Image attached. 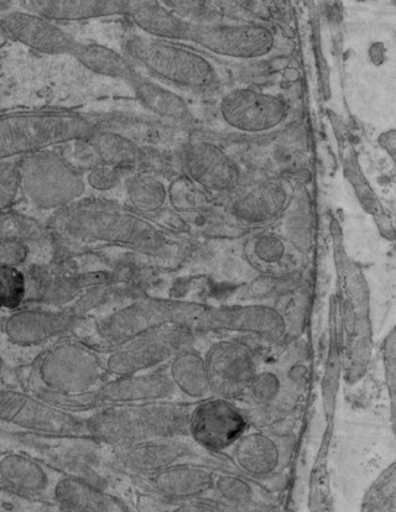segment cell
<instances>
[{
    "label": "cell",
    "mask_w": 396,
    "mask_h": 512,
    "mask_svg": "<svg viewBox=\"0 0 396 512\" xmlns=\"http://www.w3.org/2000/svg\"><path fill=\"white\" fill-rule=\"evenodd\" d=\"M56 227L72 239L122 245L148 255L164 253L169 245L160 229L147 219L102 202L66 207L57 216Z\"/></svg>",
    "instance_id": "6da1fadb"
},
{
    "label": "cell",
    "mask_w": 396,
    "mask_h": 512,
    "mask_svg": "<svg viewBox=\"0 0 396 512\" xmlns=\"http://www.w3.org/2000/svg\"><path fill=\"white\" fill-rule=\"evenodd\" d=\"M96 125L77 114L41 113L0 118V160L48 146L90 139Z\"/></svg>",
    "instance_id": "7a4b0ae2"
},
{
    "label": "cell",
    "mask_w": 396,
    "mask_h": 512,
    "mask_svg": "<svg viewBox=\"0 0 396 512\" xmlns=\"http://www.w3.org/2000/svg\"><path fill=\"white\" fill-rule=\"evenodd\" d=\"M201 305L169 300L140 299L118 308L97 322L98 336L113 347L168 326L194 331Z\"/></svg>",
    "instance_id": "3957f363"
},
{
    "label": "cell",
    "mask_w": 396,
    "mask_h": 512,
    "mask_svg": "<svg viewBox=\"0 0 396 512\" xmlns=\"http://www.w3.org/2000/svg\"><path fill=\"white\" fill-rule=\"evenodd\" d=\"M127 56L150 75L187 90L205 91L218 81L215 66L198 54L170 41L135 38L129 40Z\"/></svg>",
    "instance_id": "277c9868"
},
{
    "label": "cell",
    "mask_w": 396,
    "mask_h": 512,
    "mask_svg": "<svg viewBox=\"0 0 396 512\" xmlns=\"http://www.w3.org/2000/svg\"><path fill=\"white\" fill-rule=\"evenodd\" d=\"M19 171L24 195L45 210L74 205L85 192V181L75 167L50 151L26 156Z\"/></svg>",
    "instance_id": "5b68a950"
},
{
    "label": "cell",
    "mask_w": 396,
    "mask_h": 512,
    "mask_svg": "<svg viewBox=\"0 0 396 512\" xmlns=\"http://www.w3.org/2000/svg\"><path fill=\"white\" fill-rule=\"evenodd\" d=\"M192 336L194 332L181 327L155 329L116 347L107 358V372L119 378L159 369L180 350L191 346Z\"/></svg>",
    "instance_id": "8992f818"
},
{
    "label": "cell",
    "mask_w": 396,
    "mask_h": 512,
    "mask_svg": "<svg viewBox=\"0 0 396 512\" xmlns=\"http://www.w3.org/2000/svg\"><path fill=\"white\" fill-rule=\"evenodd\" d=\"M190 43L227 59L257 60L273 51L275 39L267 26L253 23L191 22Z\"/></svg>",
    "instance_id": "52a82bcc"
},
{
    "label": "cell",
    "mask_w": 396,
    "mask_h": 512,
    "mask_svg": "<svg viewBox=\"0 0 396 512\" xmlns=\"http://www.w3.org/2000/svg\"><path fill=\"white\" fill-rule=\"evenodd\" d=\"M247 412L233 400L212 396L191 409L189 436L212 454L226 452L248 431Z\"/></svg>",
    "instance_id": "ba28073f"
},
{
    "label": "cell",
    "mask_w": 396,
    "mask_h": 512,
    "mask_svg": "<svg viewBox=\"0 0 396 512\" xmlns=\"http://www.w3.org/2000/svg\"><path fill=\"white\" fill-rule=\"evenodd\" d=\"M101 360L90 349L76 343H62L49 350L40 363V376L50 391L85 394L102 378Z\"/></svg>",
    "instance_id": "9c48e42d"
},
{
    "label": "cell",
    "mask_w": 396,
    "mask_h": 512,
    "mask_svg": "<svg viewBox=\"0 0 396 512\" xmlns=\"http://www.w3.org/2000/svg\"><path fill=\"white\" fill-rule=\"evenodd\" d=\"M288 329L284 313L264 303L206 307L200 325V331L238 333L269 344L283 341Z\"/></svg>",
    "instance_id": "30bf717a"
},
{
    "label": "cell",
    "mask_w": 396,
    "mask_h": 512,
    "mask_svg": "<svg viewBox=\"0 0 396 512\" xmlns=\"http://www.w3.org/2000/svg\"><path fill=\"white\" fill-rule=\"evenodd\" d=\"M205 359L215 396L233 401L246 396L249 384L258 373L252 350L237 341L223 339L212 344Z\"/></svg>",
    "instance_id": "8fae6325"
},
{
    "label": "cell",
    "mask_w": 396,
    "mask_h": 512,
    "mask_svg": "<svg viewBox=\"0 0 396 512\" xmlns=\"http://www.w3.org/2000/svg\"><path fill=\"white\" fill-rule=\"evenodd\" d=\"M0 420L56 436L86 433V422L28 395L0 390Z\"/></svg>",
    "instance_id": "7c38bea8"
},
{
    "label": "cell",
    "mask_w": 396,
    "mask_h": 512,
    "mask_svg": "<svg viewBox=\"0 0 396 512\" xmlns=\"http://www.w3.org/2000/svg\"><path fill=\"white\" fill-rule=\"evenodd\" d=\"M223 122L237 132L263 134L283 122L286 107L280 98L249 88L224 94L220 103Z\"/></svg>",
    "instance_id": "4fadbf2b"
},
{
    "label": "cell",
    "mask_w": 396,
    "mask_h": 512,
    "mask_svg": "<svg viewBox=\"0 0 396 512\" xmlns=\"http://www.w3.org/2000/svg\"><path fill=\"white\" fill-rule=\"evenodd\" d=\"M182 167L187 179L207 192H233L241 184L242 172L236 161L210 141L196 140L187 145Z\"/></svg>",
    "instance_id": "5bb4252c"
},
{
    "label": "cell",
    "mask_w": 396,
    "mask_h": 512,
    "mask_svg": "<svg viewBox=\"0 0 396 512\" xmlns=\"http://www.w3.org/2000/svg\"><path fill=\"white\" fill-rule=\"evenodd\" d=\"M229 451L233 466L252 480L273 477L283 466L286 456L281 437L263 430L247 431Z\"/></svg>",
    "instance_id": "9a60e30c"
},
{
    "label": "cell",
    "mask_w": 396,
    "mask_h": 512,
    "mask_svg": "<svg viewBox=\"0 0 396 512\" xmlns=\"http://www.w3.org/2000/svg\"><path fill=\"white\" fill-rule=\"evenodd\" d=\"M196 456L194 447L177 441V438H155L117 447L118 462L129 472L145 477L175 464L189 462Z\"/></svg>",
    "instance_id": "2e32d148"
},
{
    "label": "cell",
    "mask_w": 396,
    "mask_h": 512,
    "mask_svg": "<svg viewBox=\"0 0 396 512\" xmlns=\"http://www.w3.org/2000/svg\"><path fill=\"white\" fill-rule=\"evenodd\" d=\"M216 474L206 466L185 462L148 475L147 483L166 503L182 504L212 493Z\"/></svg>",
    "instance_id": "e0dca14e"
},
{
    "label": "cell",
    "mask_w": 396,
    "mask_h": 512,
    "mask_svg": "<svg viewBox=\"0 0 396 512\" xmlns=\"http://www.w3.org/2000/svg\"><path fill=\"white\" fill-rule=\"evenodd\" d=\"M104 404L139 405L173 399L176 389L166 369H154L109 381L98 389Z\"/></svg>",
    "instance_id": "ac0fdd59"
},
{
    "label": "cell",
    "mask_w": 396,
    "mask_h": 512,
    "mask_svg": "<svg viewBox=\"0 0 396 512\" xmlns=\"http://www.w3.org/2000/svg\"><path fill=\"white\" fill-rule=\"evenodd\" d=\"M288 203V190L283 182L269 179L258 182L234 197L228 212L239 223L263 226L274 221Z\"/></svg>",
    "instance_id": "d6986e66"
},
{
    "label": "cell",
    "mask_w": 396,
    "mask_h": 512,
    "mask_svg": "<svg viewBox=\"0 0 396 512\" xmlns=\"http://www.w3.org/2000/svg\"><path fill=\"white\" fill-rule=\"evenodd\" d=\"M130 406L137 441L189 435L191 409L185 405L168 400Z\"/></svg>",
    "instance_id": "ffe728a7"
},
{
    "label": "cell",
    "mask_w": 396,
    "mask_h": 512,
    "mask_svg": "<svg viewBox=\"0 0 396 512\" xmlns=\"http://www.w3.org/2000/svg\"><path fill=\"white\" fill-rule=\"evenodd\" d=\"M78 317L71 308L59 311L25 310L5 323V333L17 344L31 346L61 336L76 325Z\"/></svg>",
    "instance_id": "44dd1931"
},
{
    "label": "cell",
    "mask_w": 396,
    "mask_h": 512,
    "mask_svg": "<svg viewBox=\"0 0 396 512\" xmlns=\"http://www.w3.org/2000/svg\"><path fill=\"white\" fill-rule=\"evenodd\" d=\"M116 276L109 273H90L83 275H60L34 273L31 284L26 286V296L43 305L64 306L75 301L83 291L93 286L112 284Z\"/></svg>",
    "instance_id": "7402d4cb"
},
{
    "label": "cell",
    "mask_w": 396,
    "mask_h": 512,
    "mask_svg": "<svg viewBox=\"0 0 396 512\" xmlns=\"http://www.w3.org/2000/svg\"><path fill=\"white\" fill-rule=\"evenodd\" d=\"M0 29L34 50L48 54H74L78 45L71 36L49 20L31 14L9 15L0 23Z\"/></svg>",
    "instance_id": "603a6c76"
},
{
    "label": "cell",
    "mask_w": 396,
    "mask_h": 512,
    "mask_svg": "<svg viewBox=\"0 0 396 512\" xmlns=\"http://www.w3.org/2000/svg\"><path fill=\"white\" fill-rule=\"evenodd\" d=\"M129 2L109 0H45V2H24L23 7L46 20L78 22L103 17H127Z\"/></svg>",
    "instance_id": "cb8c5ba5"
},
{
    "label": "cell",
    "mask_w": 396,
    "mask_h": 512,
    "mask_svg": "<svg viewBox=\"0 0 396 512\" xmlns=\"http://www.w3.org/2000/svg\"><path fill=\"white\" fill-rule=\"evenodd\" d=\"M127 17L151 39L189 40L191 22L159 2H129Z\"/></svg>",
    "instance_id": "d4e9b609"
},
{
    "label": "cell",
    "mask_w": 396,
    "mask_h": 512,
    "mask_svg": "<svg viewBox=\"0 0 396 512\" xmlns=\"http://www.w3.org/2000/svg\"><path fill=\"white\" fill-rule=\"evenodd\" d=\"M176 393L192 401H202L213 394L210 376L206 365L205 355H202L194 347L189 346L175 355L166 365Z\"/></svg>",
    "instance_id": "484cf974"
},
{
    "label": "cell",
    "mask_w": 396,
    "mask_h": 512,
    "mask_svg": "<svg viewBox=\"0 0 396 512\" xmlns=\"http://www.w3.org/2000/svg\"><path fill=\"white\" fill-rule=\"evenodd\" d=\"M55 499L65 511L99 512L127 511L122 500L108 494L106 489L88 480L74 477L64 478L56 485Z\"/></svg>",
    "instance_id": "4316f807"
},
{
    "label": "cell",
    "mask_w": 396,
    "mask_h": 512,
    "mask_svg": "<svg viewBox=\"0 0 396 512\" xmlns=\"http://www.w3.org/2000/svg\"><path fill=\"white\" fill-rule=\"evenodd\" d=\"M86 422V433L93 440L122 447L137 442L132 406L111 405L96 412Z\"/></svg>",
    "instance_id": "83f0119b"
},
{
    "label": "cell",
    "mask_w": 396,
    "mask_h": 512,
    "mask_svg": "<svg viewBox=\"0 0 396 512\" xmlns=\"http://www.w3.org/2000/svg\"><path fill=\"white\" fill-rule=\"evenodd\" d=\"M129 85L133 88L135 98L158 116L176 120L190 117L189 106L179 94L143 76L142 73L139 72Z\"/></svg>",
    "instance_id": "f1b7e54d"
},
{
    "label": "cell",
    "mask_w": 396,
    "mask_h": 512,
    "mask_svg": "<svg viewBox=\"0 0 396 512\" xmlns=\"http://www.w3.org/2000/svg\"><path fill=\"white\" fill-rule=\"evenodd\" d=\"M78 61L88 70L99 75L118 78L128 83L139 75L137 66L130 61L128 56L98 44H78L74 54Z\"/></svg>",
    "instance_id": "f546056e"
},
{
    "label": "cell",
    "mask_w": 396,
    "mask_h": 512,
    "mask_svg": "<svg viewBox=\"0 0 396 512\" xmlns=\"http://www.w3.org/2000/svg\"><path fill=\"white\" fill-rule=\"evenodd\" d=\"M125 195L133 210L143 213H156L169 201L170 190L160 177L145 174L128 176L124 182Z\"/></svg>",
    "instance_id": "4dcf8cb0"
},
{
    "label": "cell",
    "mask_w": 396,
    "mask_h": 512,
    "mask_svg": "<svg viewBox=\"0 0 396 512\" xmlns=\"http://www.w3.org/2000/svg\"><path fill=\"white\" fill-rule=\"evenodd\" d=\"M0 477L14 490L25 494H38L48 488L45 470L29 458L10 454L0 462Z\"/></svg>",
    "instance_id": "1f68e13d"
},
{
    "label": "cell",
    "mask_w": 396,
    "mask_h": 512,
    "mask_svg": "<svg viewBox=\"0 0 396 512\" xmlns=\"http://www.w3.org/2000/svg\"><path fill=\"white\" fill-rule=\"evenodd\" d=\"M90 140L97 165H108L127 170L137 164L140 149L134 141L114 133H96Z\"/></svg>",
    "instance_id": "d6a6232c"
},
{
    "label": "cell",
    "mask_w": 396,
    "mask_h": 512,
    "mask_svg": "<svg viewBox=\"0 0 396 512\" xmlns=\"http://www.w3.org/2000/svg\"><path fill=\"white\" fill-rule=\"evenodd\" d=\"M213 493L217 500L228 509H243L249 505L257 504L258 488L252 479L241 473H217Z\"/></svg>",
    "instance_id": "836d02e7"
},
{
    "label": "cell",
    "mask_w": 396,
    "mask_h": 512,
    "mask_svg": "<svg viewBox=\"0 0 396 512\" xmlns=\"http://www.w3.org/2000/svg\"><path fill=\"white\" fill-rule=\"evenodd\" d=\"M286 255V245L278 235L262 233L255 235L247 244V258L249 263L262 273L278 268Z\"/></svg>",
    "instance_id": "e575fe53"
},
{
    "label": "cell",
    "mask_w": 396,
    "mask_h": 512,
    "mask_svg": "<svg viewBox=\"0 0 396 512\" xmlns=\"http://www.w3.org/2000/svg\"><path fill=\"white\" fill-rule=\"evenodd\" d=\"M26 299V278L13 266L0 264V310H14Z\"/></svg>",
    "instance_id": "d590c367"
},
{
    "label": "cell",
    "mask_w": 396,
    "mask_h": 512,
    "mask_svg": "<svg viewBox=\"0 0 396 512\" xmlns=\"http://www.w3.org/2000/svg\"><path fill=\"white\" fill-rule=\"evenodd\" d=\"M39 234V226L29 218L18 214H5L0 212V243L8 240L34 239Z\"/></svg>",
    "instance_id": "8d00e7d4"
},
{
    "label": "cell",
    "mask_w": 396,
    "mask_h": 512,
    "mask_svg": "<svg viewBox=\"0 0 396 512\" xmlns=\"http://www.w3.org/2000/svg\"><path fill=\"white\" fill-rule=\"evenodd\" d=\"M19 188V165L0 161V212L13 205Z\"/></svg>",
    "instance_id": "74e56055"
},
{
    "label": "cell",
    "mask_w": 396,
    "mask_h": 512,
    "mask_svg": "<svg viewBox=\"0 0 396 512\" xmlns=\"http://www.w3.org/2000/svg\"><path fill=\"white\" fill-rule=\"evenodd\" d=\"M124 171L119 167L97 165L88 172L87 181L95 190H113V188L121 185Z\"/></svg>",
    "instance_id": "f35d334b"
},
{
    "label": "cell",
    "mask_w": 396,
    "mask_h": 512,
    "mask_svg": "<svg viewBox=\"0 0 396 512\" xmlns=\"http://www.w3.org/2000/svg\"><path fill=\"white\" fill-rule=\"evenodd\" d=\"M28 254V248L20 240H8V242L0 243V264L2 265L17 268L28 258Z\"/></svg>",
    "instance_id": "ab89813d"
},
{
    "label": "cell",
    "mask_w": 396,
    "mask_h": 512,
    "mask_svg": "<svg viewBox=\"0 0 396 512\" xmlns=\"http://www.w3.org/2000/svg\"><path fill=\"white\" fill-rule=\"evenodd\" d=\"M10 5H12V3L10 2H0V12H2V10L9 8Z\"/></svg>",
    "instance_id": "60d3db41"
}]
</instances>
